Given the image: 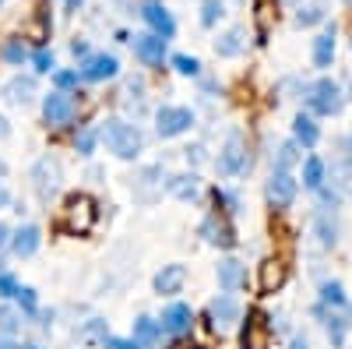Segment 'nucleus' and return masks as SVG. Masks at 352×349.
<instances>
[{"label": "nucleus", "instance_id": "9b49d317", "mask_svg": "<svg viewBox=\"0 0 352 349\" xmlns=\"http://www.w3.org/2000/svg\"><path fill=\"white\" fill-rule=\"evenodd\" d=\"M141 18H144V25H148L159 39L169 43L176 36V21H173V14L159 4V0H144V4H141Z\"/></svg>", "mask_w": 352, "mask_h": 349}, {"label": "nucleus", "instance_id": "1a4fd4ad", "mask_svg": "<svg viewBox=\"0 0 352 349\" xmlns=\"http://www.w3.org/2000/svg\"><path fill=\"white\" fill-rule=\"evenodd\" d=\"M264 194H268V201L275 209H289L300 194V180L292 177L289 169H272V180H268V191Z\"/></svg>", "mask_w": 352, "mask_h": 349}, {"label": "nucleus", "instance_id": "393cba45", "mask_svg": "<svg viewBox=\"0 0 352 349\" xmlns=\"http://www.w3.org/2000/svg\"><path fill=\"white\" fill-rule=\"evenodd\" d=\"M324 177H328L324 159H320V156H307V159H303V187L320 191V187H324Z\"/></svg>", "mask_w": 352, "mask_h": 349}, {"label": "nucleus", "instance_id": "0eeeda50", "mask_svg": "<svg viewBox=\"0 0 352 349\" xmlns=\"http://www.w3.org/2000/svg\"><path fill=\"white\" fill-rule=\"evenodd\" d=\"M74 113H78V103H74V96H67V92H50V96H43V120L50 124V127H67L71 120H74Z\"/></svg>", "mask_w": 352, "mask_h": 349}, {"label": "nucleus", "instance_id": "473e14b6", "mask_svg": "<svg viewBox=\"0 0 352 349\" xmlns=\"http://www.w3.org/2000/svg\"><path fill=\"white\" fill-rule=\"evenodd\" d=\"M0 56H4L8 64H14V67H21L25 61H28V46L21 43V39H11V43H4V50H0Z\"/></svg>", "mask_w": 352, "mask_h": 349}, {"label": "nucleus", "instance_id": "c85d7f7f", "mask_svg": "<svg viewBox=\"0 0 352 349\" xmlns=\"http://www.w3.org/2000/svg\"><path fill=\"white\" fill-rule=\"evenodd\" d=\"M32 92H36V81L32 78H14L8 85V99L11 103H28V99H32Z\"/></svg>", "mask_w": 352, "mask_h": 349}, {"label": "nucleus", "instance_id": "4d7b16f0", "mask_svg": "<svg viewBox=\"0 0 352 349\" xmlns=\"http://www.w3.org/2000/svg\"><path fill=\"white\" fill-rule=\"evenodd\" d=\"M0 272H4V261H0Z\"/></svg>", "mask_w": 352, "mask_h": 349}, {"label": "nucleus", "instance_id": "4be33fe9", "mask_svg": "<svg viewBox=\"0 0 352 349\" xmlns=\"http://www.w3.org/2000/svg\"><path fill=\"white\" fill-rule=\"evenodd\" d=\"M131 339H134L141 349H152V346H159V339H162V321H155V317H148V314H141L138 321H134Z\"/></svg>", "mask_w": 352, "mask_h": 349}, {"label": "nucleus", "instance_id": "e433bc0d", "mask_svg": "<svg viewBox=\"0 0 352 349\" xmlns=\"http://www.w3.org/2000/svg\"><path fill=\"white\" fill-rule=\"evenodd\" d=\"M212 194H215V205H226V215H236V212H240V194H236V191L215 187Z\"/></svg>", "mask_w": 352, "mask_h": 349}, {"label": "nucleus", "instance_id": "5fc2aeb1", "mask_svg": "<svg viewBox=\"0 0 352 349\" xmlns=\"http://www.w3.org/2000/svg\"><path fill=\"white\" fill-rule=\"evenodd\" d=\"M21 349H39V346H21Z\"/></svg>", "mask_w": 352, "mask_h": 349}, {"label": "nucleus", "instance_id": "f8f14e48", "mask_svg": "<svg viewBox=\"0 0 352 349\" xmlns=\"http://www.w3.org/2000/svg\"><path fill=\"white\" fill-rule=\"evenodd\" d=\"M208 317H212V328H229V325H236L240 321V304L236 297H229V293H219L212 304H208Z\"/></svg>", "mask_w": 352, "mask_h": 349}, {"label": "nucleus", "instance_id": "b1692460", "mask_svg": "<svg viewBox=\"0 0 352 349\" xmlns=\"http://www.w3.org/2000/svg\"><path fill=\"white\" fill-rule=\"evenodd\" d=\"M166 191L173 198H180V201H194L201 194V177H197V173H180V177H173L166 184Z\"/></svg>", "mask_w": 352, "mask_h": 349}, {"label": "nucleus", "instance_id": "58836bf2", "mask_svg": "<svg viewBox=\"0 0 352 349\" xmlns=\"http://www.w3.org/2000/svg\"><path fill=\"white\" fill-rule=\"evenodd\" d=\"M18 325H21V310H14V307H0V332H4V335H14Z\"/></svg>", "mask_w": 352, "mask_h": 349}, {"label": "nucleus", "instance_id": "3c124183", "mask_svg": "<svg viewBox=\"0 0 352 349\" xmlns=\"http://www.w3.org/2000/svg\"><path fill=\"white\" fill-rule=\"evenodd\" d=\"M81 8V0H67V11H78Z\"/></svg>", "mask_w": 352, "mask_h": 349}, {"label": "nucleus", "instance_id": "864d4df0", "mask_svg": "<svg viewBox=\"0 0 352 349\" xmlns=\"http://www.w3.org/2000/svg\"><path fill=\"white\" fill-rule=\"evenodd\" d=\"M4 173H8V162H4V159H0V177H4Z\"/></svg>", "mask_w": 352, "mask_h": 349}, {"label": "nucleus", "instance_id": "a19ab883", "mask_svg": "<svg viewBox=\"0 0 352 349\" xmlns=\"http://www.w3.org/2000/svg\"><path fill=\"white\" fill-rule=\"evenodd\" d=\"M18 293V279L11 272H0V300H11Z\"/></svg>", "mask_w": 352, "mask_h": 349}, {"label": "nucleus", "instance_id": "f257e3e1", "mask_svg": "<svg viewBox=\"0 0 352 349\" xmlns=\"http://www.w3.org/2000/svg\"><path fill=\"white\" fill-rule=\"evenodd\" d=\"M99 141L106 145V149H109L116 159H127V162L138 159L141 149H144V134H141V127L120 120V116H113V120H106V124L99 127Z\"/></svg>", "mask_w": 352, "mask_h": 349}, {"label": "nucleus", "instance_id": "de8ad7c7", "mask_svg": "<svg viewBox=\"0 0 352 349\" xmlns=\"http://www.w3.org/2000/svg\"><path fill=\"white\" fill-rule=\"evenodd\" d=\"M345 159H349V166H352V134H349V141H345Z\"/></svg>", "mask_w": 352, "mask_h": 349}, {"label": "nucleus", "instance_id": "4468645a", "mask_svg": "<svg viewBox=\"0 0 352 349\" xmlns=\"http://www.w3.org/2000/svg\"><path fill=\"white\" fill-rule=\"evenodd\" d=\"M11 254L14 257H32L36 251H39V244H43V229L39 226H32V222H25V226H18L14 233H11Z\"/></svg>", "mask_w": 352, "mask_h": 349}, {"label": "nucleus", "instance_id": "bb28decb", "mask_svg": "<svg viewBox=\"0 0 352 349\" xmlns=\"http://www.w3.org/2000/svg\"><path fill=\"white\" fill-rule=\"evenodd\" d=\"M296 162H303L300 145L296 141H282L278 145V156H275V169H289L292 173V166H296Z\"/></svg>", "mask_w": 352, "mask_h": 349}, {"label": "nucleus", "instance_id": "7c9ffc66", "mask_svg": "<svg viewBox=\"0 0 352 349\" xmlns=\"http://www.w3.org/2000/svg\"><path fill=\"white\" fill-rule=\"evenodd\" d=\"M14 300H18V310L21 314H39V297H36V289L32 286H18V293H14Z\"/></svg>", "mask_w": 352, "mask_h": 349}, {"label": "nucleus", "instance_id": "a18cd8bd", "mask_svg": "<svg viewBox=\"0 0 352 349\" xmlns=\"http://www.w3.org/2000/svg\"><path fill=\"white\" fill-rule=\"evenodd\" d=\"M201 156H204V149H201V145H194V149H187V159H194V162H201Z\"/></svg>", "mask_w": 352, "mask_h": 349}, {"label": "nucleus", "instance_id": "6e6d98bb", "mask_svg": "<svg viewBox=\"0 0 352 349\" xmlns=\"http://www.w3.org/2000/svg\"><path fill=\"white\" fill-rule=\"evenodd\" d=\"M285 4H300V0H285Z\"/></svg>", "mask_w": 352, "mask_h": 349}, {"label": "nucleus", "instance_id": "ddd939ff", "mask_svg": "<svg viewBox=\"0 0 352 349\" xmlns=\"http://www.w3.org/2000/svg\"><path fill=\"white\" fill-rule=\"evenodd\" d=\"M162 332H169V335H184V332H190L194 328V310H190V304H169L166 310H162Z\"/></svg>", "mask_w": 352, "mask_h": 349}, {"label": "nucleus", "instance_id": "20e7f679", "mask_svg": "<svg viewBox=\"0 0 352 349\" xmlns=\"http://www.w3.org/2000/svg\"><path fill=\"white\" fill-rule=\"evenodd\" d=\"M96 219H99V209H96V201L88 198V194H71L67 198V205H64V226L71 229V233H88L96 226Z\"/></svg>", "mask_w": 352, "mask_h": 349}, {"label": "nucleus", "instance_id": "6ab92c4d", "mask_svg": "<svg viewBox=\"0 0 352 349\" xmlns=\"http://www.w3.org/2000/svg\"><path fill=\"white\" fill-rule=\"evenodd\" d=\"M338 219H335V212H328V209H317L314 212V237H317V244L320 247H335L338 244Z\"/></svg>", "mask_w": 352, "mask_h": 349}, {"label": "nucleus", "instance_id": "ea45409f", "mask_svg": "<svg viewBox=\"0 0 352 349\" xmlns=\"http://www.w3.org/2000/svg\"><path fill=\"white\" fill-rule=\"evenodd\" d=\"M53 81H56V89H60V92H67V89H78L81 74L78 71H53Z\"/></svg>", "mask_w": 352, "mask_h": 349}, {"label": "nucleus", "instance_id": "f03ea898", "mask_svg": "<svg viewBox=\"0 0 352 349\" xmlns=\"http://www.w3.org/2000/svg\"><path fill=\"white\" fill-rule=\"evenodd\" d=\"M303 96H307V109H310L314 116H335V113H342V106H345L342 85L331 81V78L310 81L307 89H303Z\"/></svg>", "mask_w": 352, "mask_h": 349}, {"label": "nucleus", "instance_id": "c03bdc74", "mask_svg": "<svg viewBox=\"0 0 352 349\" xmlns=\"http://www.w3.org/2000/svg\"><path fill=\"white\" fill-rule=\"evenodd\" d=\"M289 349H310V346H307L303 335H292V339H289Z\"/></svg>", "mask_w": 352, "mask_h": 349}, {"label": "nucleus", "instance_id": "37998d69", "mask_svg": "<svg viewBox=\"0 0 352 349\" xmlns=\"http://www.w3.org/2000/svg\"><path fill=\"white\" fill-rule=\"evenodd\" d=\"M71 53H74V56H81V61H85V56H88V43H85V39L71 43Z\"/></svg>", "mask_w": 352, "mask_h": 349}, {"label": "nucleus", "instance_id": "a211bd4d", "mask_svg": "<svg viewBox=\"0 0 352 349\" xmlns=\"http://www.w3.org/2000/svg\"><path fill=\"white\" fill-rule=\"evenodd\" d=\"M338 28H335V21L320 32L317 39H314V67H320V71H328L331 64H335V50H338Z\"/></svg>", "mask_w": 352, "mask_h": 349}, {"label": "nucleus", "instance_id": "aec40b11", "mask_svg": "<svg viewBox=\"0 0 352 349\" xmlns=\"http://www.w3.org/2000/svg\"><path fill=\"white\" fill-rule=\"evenodd\" d=\"M215 279H219V286L226 289V293H232V289H240L247 282V265L236 261V257H226V261H219Z\"/></svg>", "mask_w": 352, "mask_h": 349}, {"label": "nucleus", "instance_id": "39448f33", "mask_svg": "<svg viewBox=\"0 0 352 349\" xmlns=\"http://www.w3.org/2000/svg\"><path fill=\"white\" fill-rule=\"evenodd\" d=\"M194 109H187V106H162V109H155V131H159V138H180V134H187L190 127H194Z\"/></svg>", "mask_w": 352, "mask_h": 349}, {"label": "nucleus", "instance_id": "423d86ee", "mask_svg": "<svg viewBox=\"0 0 352 349\" xmlns=\"http://www.w3.org/2000/svg\"><path fill=\"white\" fill-rule=\"evenodd\" d=\"M197 233L204 237V244H212V247H236V226L229 222L226 212L204 215V222L197 226Z\"/></svg>", "mask_w": 352, "mask_h": 349}, {"label": "nucleus", "instance_id": "79ce46f5", "mask_svg": "<svg viewBox=\"0 0 352 349\" xmlns=\"http://www.w3.org/2000/svg\"><path fill=\"white\" fill-rule=\"evenodd\" d=\"M106 349H141L134 339H106Z\"/></svg>", "mask_w": 352, "mask_h": 349}, {"label": "nucleus", "instance_id": "a878e982", "mask_svg": "<svg viewBox=\"0 0 352 349\" xmlns=\"http://www.w3.org/2000/svg\"><path fill=\"white\" fill-rule=\"evenodd\" d=\"M243 46H247V32H243V28H229L226 36L215 39V53L219 56H240Z\"/></svg>", "mask_w": 352, "mask_h": 349}, {"label": "nucleus", "instance_id": "4c0bfd02", "mask_svg": "<svg viewBox=\"0 0 352 349\" xmlns=\"http://www.w3.org/2000/svg\"><path fill=\"white\" fill-rule=\"evenodd\" d=\"M317 21H324V8H320V4H310V8H300L296 11V25L300 28H310Z\"/></svg>", "mask_w": 352, "mask_h": 349}, {"label": "nucleus", "instance_id": "f3484780", "mask_svg": "<svg viewBox=\"0 0 352 349\" xmlns=\"http://www.w3.org/2000/svg\"><path fill=\"white\" fill-rule=\"evenodd\" d=\"M32 180H36V191H39L43 198H50L56 187H60V162L50 159V156H43V159L32 166Z\"/></svg>", "mask_w": 352, "mask_h": 349}, {"label": "nucleus", "instance_id": "8fccbe9b", "mask_svg": "<svg viewBox=\"0 0 352 349\" xmlns=\"http://www.w3.org/2000/svg\"><path fill=\"white\" fill-rule=\"evenodd\" d=\"M0 349H21V346H14L11 339H4V342H0Z\"/></svg>", "mask_w": 352, "mask_h": 349}, {"label": "nucleus", "instance_id": "603ef678", "mask_svg": "<svg viewBox=\"0 0 352 349\" xmlns=\"http://www.w3.org/2000/svg\"><path fill=\"white\" fill-rule=\"evenodd\" d=\"M8 134V120H4V116H0V138H4Z\"/></svg>", "mask_w": 352, "mask_h": 349}, {"label": "nucleus", "instance_id": "f704fd0d", "mask_svg": "<svg viewBox=\"0 0 352 349\" xmlns=\"http://www.w3.org/2000/svg\"><path fill=\"white\" fill-rule=\"evenodd\" d=\"M28 61H32L36 74H53V71H56V56H53V50H36V53H28Z\"/></svg>", "mask_w": 352, "mask_h": 349}, {"label": "nucleus", "instance_id": "c9c22d12", "mask_svg": "<svg viewBox=\"0 0 352 349\" xmlns=\"http://www.w3.org/2000/svg\"><path fill=\"white\" fill-rule=\"evenodd\" d=\"M324 325H328V339H331V346L342 349V346H345V328H349V321H342L338 314H328V317H324Z\"/></svg>", "mask_w": 352, "mask_h": 349}, {"label": "nucleus", "instance_id": "6e6552de", "mask_svg": "<svg viewBox=\"0 0 352 349\" xmlns=\"http://www.w3.org/2000/svg\"><path fill=\"white\" fill-rule=\"evenodd\" d=\"M272 332H275V321H272V317L264 314V310H250L240 342H243V349H268Z\"/></svg>", "mask_w": 352, "mask_h": 349}, {"label": "nucleus", "instance_id": "c756f323", "mask_svg": "<svg viewBox=\"0 0 352 349\" xmlns=\"http://www.w3.org/2000/svg\"><path fill=\"white\" fill-rule=\"evenodd\" d=\"M96 145H99V127H81L74 134V149L78 156H92L96 152Z\"/></svg>", "mask_w": 352, "mask_h": 349}, {"label": "nucleus", "instance_id": "7ed1b4c3", "mask_svg": "<svg viewBox=\"0 0 352 349\" xmlns=\"http://www.w3.org/2000/svg\"><path fill=\"white\" fill-rule=\"evenodd\" d=\"M247 141L240 131H229L226 134V145L219 149V159H215V169L222 173V177H240V173L247 169Z\"/></svg>", "mask_w": 352, "mask_h": 349}, {"label": "nucleus", "instance_id": "2eb2a0df", "mask_svg": "<svg viewBox=\"0 0 352 349\" xmlns=\"http://www.w3.org/2000/svg\"><path fill=\"white\" fill-rule=\"evenodd\" d=\"M131 46H134V56H138L141 64H162V61H166V39H159L155 32L134 36Z\"/></svg>", "mask_w": 352, "mask_h": 349}, {"label": "nucleus", "instance_id": "5701e85b", "mask_svg": "<svg viewBox=\"0 0 352 349\" xmlns=\"http://www.w3.org/2000/svg\"><path fill=\"white\" fill-rule=\"evenodd\" d=\"M282 282H285V265H282V261H278V257L264 261V265H261V279H257L261 293H278Z\"/></svg>", "mask_w": 352, "mask_h": 349}, {"label": "nucleus", "instance_id": "72a5a7b5", "mask_svg": "<svg viewBox=\"0 0 352 349\" xmlns=\"http://www.w3.org/2000/svg\"><path fill=\"white\" fill-rule=\"evenodd\" d=\"M173 71L184 74V78H197L201 74V61L197 56H187V53H176L173 56Z\"/></svg>", "mask_w": 352, "mask_h": 349}, {"label": "nucleus", "instance_id": "09e8293b", "mask_svg": "<svg viewBox=\"0 0 352 349\" xmlns=\"http://www.w3.org/2000/svg\"><path fill=\"white\" fill-rule=\"evenodd\" d=\"M8 205V191H4V184H0V209Z\"/></svg>", "mask_w": 352, "mask_h": 349}, {"label": "nucleus", "instance_id": "2f4dec72", "mask_svg": "<svg viewBox=\"0 0 352 349\" xmlns=\"http://www.w3.org/2000/svg\"><path fill=\"white\" fill-rule=\"evenodd\" d=\"M226 14V4L222 0H201V25L204 28H215V21Z\"/></svg>", "mask_w": 352, "mask_h": 349}, {"label": "nucleus", "instance_id": "49530a36", "mask_svg": "<svg viewBox=\"0 0 352 349\" xmlns=\"http://www.w3.org/2000/svg\"><path fill=\"white\" fill-rule=\"evenodd\" d=\"M8 240H11V229H8V226H4V222H0V247H4V244H8Z\"/></svg>", "mask_w": 352, "mask_h": 349}, {"label": "nucleus", "instance_id": "9d476101", "mask_svg": "<svg viewBox=\"0 0 352 349\" xmlns=\"http://www.w3.org/2000/svg\"><path fill=\"white\" fill-rule=\"evenodd\" d=\"M78 74H81V81H109L120 74V61L113 53H88Z\"/></svg>", "mask_w": 352, "mask_h": 349}, {"label": "nucleus", "instance_id": "cd10ccee", "mask_svg": "<svg viewBox=\"0 0 352 349\" xmlns=\"http://www.w3.org/2000/svg\"><path fill=\"white\" fill-rule=\"evenodd\" d=\"M320 304L324 307H349V297H345V289L342 282H320Z\"/></svg>", "mask_w": 352, "mask_h": 349}, {"label": "nucleus", "instance_id": "dca6fc26", "mask_svg": "<svg viewBox=\"0 0 352 349\" xmlns=\"http://www.w3.org/2000/svg\"><path fill=\"white\" fill-rule=\"evenodd\" d=\"M184 282H187V265H162L159 272H155V279H152V286H155V293L159 297H173V293H180L184 289Z\"/></svg>", "mask_w": 352, "mask_h": 349}, {"label": "nucleus", "instance_id": "412c9836", "mask_svg": "<svg viewBox=\"0 0 352 349\" xmlns=\"http://www.w3.org/2000/svg\"><path fill=\"white\" fill-rule=\"evenodd\" d=\"M292 141L300 145V149H317L320 141V127L310 113H296V120H292Z\"/></svg>", "mask_w": 352, "mask_h": 349}]
</instances>
